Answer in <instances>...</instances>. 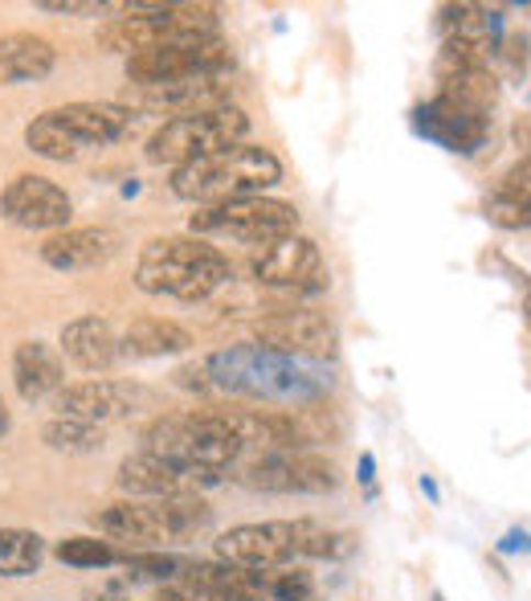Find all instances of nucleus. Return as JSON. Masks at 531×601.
Returning a JSON list of instances; mask_svg holds the SVG:
<instances>
[{
  "label": "nucleus",
  "instance_id": "f257e3e1",
  "mask_svg": "<svg viewBox=\"0 0 531 601\" xmlns=\"http://www.w3.org/2000/svg\"><path fill=\"white\" fill-rule=\"evenodd\" d=\"M209 393H230V397H250L258 405H311L323 401L331 389V376L319 364L274 357L258 343H237L225 352H213L204 360Z\"/></svg>",
  "mask_w": 531,
  "mask_h": 601
},
{
  "label": "nucleus",
  "instance_id": "2f4dec72",
  "mask_svg": "<svg viewBox=\"0 0 531 601\" xmlns=\"http://www.w3.org/2000/svg\"><path fill=\"white\" fill-rule=\"evenodd\" d=\"M270 601H316V577L302 565L270 569Z\"/></svg>",
  "mask_w": 531,
  "mask_h": 601
},
{
  "label": "nucleus",
  "instance_id": "dca6fc26",
  "mask_svg": "<svg viewBox=\"0 0 531 601\" xmlns=\"http://www.w3.org/2000/svg\"><path fill=\"white\" fill-rule=\"evenodd\" d=\"M413 128H417V135L433 140L438 147H445V152L474 156V152H483L490 140V114L466 111L458 102L433 95L430 102H421L413 111Z\"/></svg>",
  "mask_w": 531,
  "mask_h": 601
},
{
  "label": "nucleus",
  "instance_id": "a19ab883",
  "mask_svg": "<svg viewBox=\"0 0 531 601\" xmlns=\"http://www.w3.org/2000/svg\"><path fill=\"white\" fill-rule=\"evenodd\" d=\"M9 434V409H4V397H0V438Z\"/></svg>",
  "mask_w": 531,
  "mask_h": 601
},
{
  "label": "nucleus",
  "instance_id": "0eeeda50",
  "mask_svg": "<svg viewBox=\"0 0 531 601\" xmlns=\"http://www.w3.org/2000/svg\"><path fill=\"white\" fill-rule=\"evenodd\" d=\"M188 229L192 238H204V233H221V238H233L242 245H270L283 242L290 233H299V209L290 200H274V197H242V200H225V205H204L188 217Z\"/></svg>",
  "mask_w": 531,
  "mask_h": 601
},
{
  "label": "nucleus",
  "instance_id": "2eb2a0df",
  "mask_svg": "<svg viewBox=\"0 0 531 601\" xmlns=\"http://www.w3.org/2000/svg\"><path fill=\"white\" fill-rule=\"evenodd\" d=\"M250 274L254 283L262 286H278V291H311V286H323V254L311 238L302 233H290L283 242L262 245L254 262H250Z\"/></svg>",
  "mask_w": 531,
  "mask_h": 601
},
{
  "label": "nucleus",
  "instance_id": "f3484780",
  "mask_svg": "<svg viewBox=\"0 0 531 601\" xmlns=\"http://www.w3.org/2000/svg\"><path fill=\"white\" fill-rule=\"evenodd\" d=\"M90 524L99 528V536H111V540L135 544V548H156V544H176V532L164 515V503L159 500H123L111 503L102 512L90 515Z\"/></svg>",
  "mask_w": 531,
  "mask_h": 601
},
{
  "label": "nucleus",
  "instance_id": "473e14b6",
  "mask_svg": "<svg viewBox=\"0 0 531 601\" xmlns=\"http://www.w3.org/2000/svg\"><path fill=\"white\" fill-rule=\"evenodd\" d=\"M356 553V536L352 532H331V528H316L311 540H307V553L302 557H316V560H344Z\"/></svg>",
  "mask_w": 531,
  "mask_h": 601
},
{
  "label": "nucleus",
  "instance_id": "5701e85b",
  "mask_svg": "<svg viewBox=\"0 0 531 601\" xmlns=\"http://www.w3.org/2000/svg\"><path fill=\"white\" fill-rule=\"evenodd\" d=\"M13 385H16V393H21V401L54 397V393L66 385V364H62V352H54V348L42 343V340L16 343Z\"/></svg>",
  "mask_w": 531,
  "mask_h": 601
},
{
  "label": "nucleus",
  "instance_id": "7c9ffc66",
  "mask_svg": "<svg viewBox=\"0 0 531 601\" xmlns=\"http://www.w3.org/2000/svg\"><path fill=\"white\" fill-rule=\"evenodd\" d=\"M123 565H128V577H135V581H159V586L176 581L185 572V565L173 553H128Z\"/></svg>",
  "mask_w": 531,
  "mask_h": 601
},
{
  "label": "nucleus",
  "instance_id": "4c0bfd02",
  "mask_svg": "<svg viewBox=\"0 0 531 601\" xmlns=\"http://www.w3.org/2000/svg\"><path fill=\"white\" fill-rule=\"evenodd\" d=\"M356 479L364 487H373V479H376V458L368 455V450H364V455H359V462H356Z\"/></svg>",
  "mask_w": 531,
  "mask_h": 601
},
{
  "label": "nucleus",
  "instance_id": "bb28decb",
  "mask_svg": "<svg viewBox=\"0 0 531 601\" xmlns=\"http://www.w3.org/2000/svg\"><path fill=\"white\" fill-rule=\"evenodd\" d=\"M45 560V540L30 528H0V577H33Z\"/></svg>",
  "mask_w": 531,
  "mask_h": 601
},
{
  "label": "nucleus",
  "instance_id": "9b49d317",
  "mask_svg": "<svg viewBox=\"0 0 531 601\" xmlns=\"http://www.w3.org/2000/svg\"><path fill=\"white\" fill-rule=\"evenodd\" d=\"M144 405H152V393L144 385L131 381H107V376H90V381H74L54 393V409L58 417H74L87 426H102V422H119L128 414H140Z\"/></svg>",
  "mask_w": 531,
  "mask_h": 601
},
{
  "label": "nucleus",
  "instance_id": "1a4fd4ad",
  "mask_svg": "<svg viewBox=\"0 0 531 601\" xmlns=\"http://www.w3.org/2000/svg\"><path fill=\"white\" fill-rule=\"evenodd\" d=\"M319 524L316 520H266V524H242L217 536V560H230L242 569H283L307 553V540Z\"/></svg>",
  "mask_w": 531,
  "mask_h": 601
},
{
  "label": "nucleus",
  "instance_id": "6ab92c4d",
  "mask_svg": "<svg viewBox=\"0 0 531 601\" xmlns=\"http://www.w3.org/2000/svg\"><path fill=\"white\" fill-rule=\"evenodd\" d=\"M119 487L128 495H140V500H176V495H197V479L180 467H173L168 458L152 455V450H140V455H128L119 462Z\"/></svg>",
  "mask_w": 531,
  "mask_h": 601
},
{
  "label": "nucleus",
  "instance_id": "72a5a7b5",
  "mask_svg": "<svg viewBox=\"0 0 531 601\" xmlns=\"http://www.w3.org/2000/svg\"><path fill=\"white\" fill-rule=\"evenodd\" d=\"M495 193H502L507 200H516V205H523V209H531V156H523L516 164V168L502 172V181Z\"/></svg>",
  "mask_w": 531,
  "mask_h": 601
},
{
  "label": "nucleus",
  "instance_id": "39448f33",
  "mask_svg": "<svg viewBox=\"0 0 531 601\" xmlns=\"http://www.w3.org/2000/svg\"><path fill=\"white\" fill-rule=\"evenodd\" d=\"M221 42V21L204 4H164L159 13L115 17L99 29V45L107 54H152V50H176V45Z\"/></svg>",
  "mask_w": 531,
  "mask_h": 601
},
{
  "label": "nucleus",
  "instance_id": "a878e982",
  "mask_svg": "<svg viewBox=\"0 0 531 601\" xmlns=\"http://www.w3.org/2000/svg\"><path fill=\"white\" fill-rule=\"evenodd\" d=\"M58 66V50L37 33H4L0 37V86L42 83Z\"/></svg>",
  "mask_w": 531,
  "mask_h": 601
},
{
  "label": "nucleus",
  "instance_id": "58836bf2",
  "mask_svg": "<svg viewBox=\"0 0 531 601\" xmlns=\"http://www.w3.org/2000/svg\"><path fill=\"white\" fill-rule=\"evenodd\" d=\"M516 143L531 152V119H519L516 123Z\"/></svg>",
  "mask_w": 531,
  "mask_h": 601
},
{
  "label": "nucleus",
  "instance_id": "20e7f679",
  "mask_svg": "<svg viewBox=\"0 0 531 601\" xmlns=\"http://www.w3.org/2000/svg\"><path fill=\"white\" fill-rule=\"evenodd\" d=\"M283 181V164L270 147L237 143L230 152H217L209 160H192L173 168V193L192 205H225V200L262 197L266 188Z\"/></svg>",
  "mask_w": 531,
  "mask_h": 601
},
{
  "label": "nucleus",
  "instance_id": "f8f14e48",
  "mask_svg": "<svg viewBox=\"0 0 531 601\" xmlns=\"http://www.w3.org/2000/svg\"><path fill=\"white\" fill-rule=\"evenodd\" d=\"M230 99H233L230 74H204V78H185V83L128 86L123 107H128V111H144V114H173V119H185V114L230 107Z\"/></svg>",
  "mask_w": 531,
  "mask_h": 601
},
{
  "label": "nucleus",
  "instance_id": "a211bd4d",
  "mask_svg": "<svg viewBox=\"0 0 531 601\" xmlns=\"http://www.w3.org/2000/svg\"><path fill=\"white\" fill-rule=\"evenodd\" d=\"M119 254V233L107 226H78V229H58L42 242L45 266L54 271H90L102 266Z\"/></svg>",
  "mask_w": 531,
  "mask_h": 601
},
{
  "label": "nucleus",
  "instance_id": "4468645a",
  "mask_svg": "<svg viewBox=\"0 0 531 601\" xmlns=\"http://www.w3.org/2000/svg\"><path fill=\"white\" fill-rule=\"evenodd\" d=\"M0 214H4V221H13L21 229H54L58 233V229L70 226L74 205L66 197V188L54 185L49 176L25 172L0 193Z\"/></svg>",
  "mask_w": 531,
  "mask_h": 601
},
{
  "label": "nucleus",
  "instance_id": "c756f323",
  "mask_svg": "<svg viewBox=\"0 0 531 601\" xmlns=\"http://www.w3.org/2000/svg\"><path fill=\"white\" fill-rule=\"evenodd\" d=\"M42 442L49 450H66V455H90L102 450V426H87V422H74V417H54L42 426Z\"/></svg>",
  "mask_w": 531,
  "mask_h": 601
},
{
  "label": "nucleus",
  "instance_id": "9d476101",
  "mask_svg": "<svg viewBox=\"0 0 531 601\" xmlns=\"http://www.w3.org/2000/svg\"><path fill=\"white\" fill-rule=\"evenodd\" d=\"M254 343L274 357L302 360V364H328L335 357V324L323 312H278L258 319Z\"/></svg>",
  "mask_w": 531,
  "mask_h": 601
},
{
  "label": "nucleus",
  "instance_id": "7ed1b4c3",
  "mask_svg": "<svg viewBox=\"0 0 531 601\" xmlns=\"http://www.w3.org/2000/svg\"><path fill=\"white\" fill-rule=\"evenodd\" d=\"M144 442L152 455L168 458L173 467L188 471L197 479V487H217L221 474L237 467V458L245 455L242 442L230 429L221 426V417L213 409L204 414H164L147 426Z\"/></svg>",
  "mask_w": 531,
  "mask_h": 601
},
{
  "label": "nucleus",
  "instance_id": "f704fd0d",
  "mask_svg": "<svg viewBox=\"0 0 531 601\" xmlns=\"http://www.w3.org/2000/svg\"><path fill=\"white\" fill-rule=\"evenodd\" d=\"M156 601H217V598H209L204 589H197L188 577H176V581H164V586H159Z\"/></svg>",
  "mask_w": 531,
  "mask_h": 601
},
{
  "label": "nucleus",
  "instance_id": "e433bc0d",
  "mask_svg": "<svg viewBox=\"0 0 531 601\" xmlns=\"http://www.w3.org/2000/svg\"><path fill=\"white\" fill-rule=\"evenodd\" d=\"M495 548H499L502 557H516V553H531V536H528L523 528H511L499 544H495Z\"/></svg>",
  "mask_w": 531,
  "mask_h": 601
},
{
  "label": "nucleus",
  "instance_id": "4be33fe9",
  "mask_svg": "<svg viewBox=\"0 0 531 601\" xmlns=\"http://www.w3.org/2000/svg\"><path fill=\"white\" fill-rule=\"evenodd\" d=\"M442 45H471L478 54L495 57L502 42V17L487 4H445L438 9Z\"/></svg>",
  "mask_w": 531,
  "mask_h": 601
},
{
  "label": "nucleus",
  "instance_id": "aec40b11",
  "mask_svg": "<svg viewBox=\"0 0 531 601\" xmlns=\"http://www.w3.org/2000/svg\"><path fill=\"white\" fill-rule=\"evenodd\" d=\"M54 111H58L62 128L70 131L82 152L123 140L135 128V111H128L123 102H66V107H54Z\"/></svg>",
  "mask_w": 531,
  "mask_h": 601
},
{
  "label": "nucleus",
  "instance_id": "f03ea898",
  "mask_svg": "<svg viewBox=\"0 0 531 601\" xmlns=\"http://www.w3.org/2000/svg\"><path fill=\"white\" fill-rule=\"evenodd\" d=\"M230 283V258L204 238H156L144 245L135 286L144 295H168L180 303H201Z\"/></svg>",
  "mask_w": 531,
  "mask_h": 601
},
{
  "label": "nucleus",
  "instance_id": "393cba45",
  "mask_svg": "<svg viewBox=\"0 0 531 601\" xmlns=\"http://www.w3.org/2000/svg\"><path fill=\"white\" fill-rule=\"evenodd\" d=\"M192 348V331L176 319H164V315H140L131 319V328L123 331L119 340V357L131 360H156V357H180Z\"/></svg>",
  "mask_w": 531,
  "mask_h": 601
},
{
  "label": "nucleus",
  "instance_id": "c03bdc74",
  "mask_svg": "<svg viewBox=\"0 0 531 601\" xmlns=\"http://www.w3.org/2000/svg\"><path fill=\"white\" fill-rule=\"evenodd\" d=\"M123 601H131V598H123Z\"/></svg>",
  "mask_w": 531,
  "mask_h": 601
},
{
  "label": "nucleus",
  "instance_id": "ddd939ff",
  "mask_svg": "<svg viewBox=\"0 0 531 601\" xmlns=\"http://www.w3.org/2000/svg\"><path fill=\"white\" fill-rule=\"evenodd\" d=\"M233 54L225 37L201 45H176V50H152V54L128 57L131 86H159V83H185V78H204V74H230Z\"/></svg>",
  "mask_w": 531,
  "mask_h": 601
},
{
  "label": "nucleus",
  "instance_id": "cd10ccee",
  "mask_svg": "<svg viewBox=\"0 0 531 601\" xmlns=\"http://www.w3.org/2000/svg\"><path fill=\"white\" fill-rule=\"evenodd\" d=\"M54 557L70 569H111V565H123V553H119L111 540L102 536H66L58 540Z\"/></svg>",
  "mask_w": 531,
  "mask_h": 601
},
{
  "label": "nucleus",
  "instance_id": "b1692460",
  "mask_svg": "<svg viewBox=\"0 0 531 601\" xmlns=\"http://www.w3.org/2000/svg\"><path fill=\"white\" fill-rule=\"evenodd\" d=\"M62 357L87 372H107L119 360V340L111 324L99 315H82L62 328Z\"/></svg>",
  "mask_w": 531,
  "mask_h": 601
},
{
  "label": "nucleus",
  "instance_id": "c85d7f7f",
  "mask_svg": "<svg viewBox=\"0 0 531 601\" xmlns=\"http://www.w3.org/2000/svg\"><path fill=\"white\" fill-rule=\"evenodd\" d=\"M25 143H30V152H37V156H45V160H74L82 152V147L74 143L70 131L62 128L58 111L37 114L30 128H25Z\"/></svg>",
  "mask_w": 531,
  "mask_h": 601
},
{
  "label": "nucleus",
  "instance_id": "423d86ee",
  "mask_svg": "<svg viewBox=\"0 0 531 601\" xmlns=\"http://www.w3.org/2000/svg\"><path fill=\"white\" fill-rule=\"evenodd\" d=\"M250 131V114L242 107H217V111L185 114V119H168L164 128L147 140V160L152 164H192V160H209L217 152H230L245 143Z\"/></svg>",
  "mask_w": 531,
  "mask_h": 601
},
{
  "label": "nucleus",
  "instance_id": "c9c22d12",
  "mask_svg": "<svg viewBox=\"0 0 531 601\" xmlns=\"http://www.w3.org/2000/svg\"><path fill=\"white\" fill-rule=\"evenodd\" d=\"M37 9L45 13H102V0H37Z\"/></svg>",
  "mask_w": 531,
  "mask_h": 601
},
{
  "label": "nucleus",
  "instance_id": "37998d69",
  "mask_svg": "<svg viewBox=\"0 0 531 601\" xmlns=\"http://www.w3.org/2000/svg\"><path fill=\"white\" fill-rule=\"evenodd\" d=\"M433 601H445V598H442V593H433Z\"/></svg>",
  "mask_w": 531,
  "mask_h": 601
},
{
  "label": "nucleus",
  "instance_id": "ea45409f",
  "mask_svg": "<svg viewBox=\"0 0 531 601\" xmlns=\"http://www.w3.org/2000/svg\"><path fill=\"white\" fill-rule=\"evenodd\" d=\"M421 491H425V495H430V500H433V503L442 500V491H438V483H433L430 474H421Z\"/></svg>",
  "mask_w": 531,
  "mask_h": 601
},
{
  "label": "nucleus",
  "instance_id": "79ce46f5",
  "mask_svg": "<svg viewBox=\"0 0 531 601\" xmlns=\"http://www.w3.org/2000/svg\"><path fill=\"white\" fill-rule=\"evenodd\" d=\"M523 315H528V328H531V291H528V299H523Z\"/></svg>",
  "mask_w": 531,
  "mask_h": 601
},
{
  "label": "nucleus",
  "instance_id": "412c9836",
  "mask_svg": "<svg viewBox=\"0 0 531 601\" xmlns=\"http://www.w3.org/2000/svg\"><path fill=\"white\" fill-rule=\"evenodd\" d=\"M180 577H188L217 601H270V572L242 569L230 560H197V565H185Z\"/></svg>",
  "mask_w": 531,
  "mask_h": 601
},
{
  "label": "nucleus",
  "instance_id": "6e6552de",
  "mask_svg": "<svg viewBox=\"0 0 531 601\" xmlns=\"http://www.w3.org/2000/svg\"><path fill=\"white\" fill-rule=\"evenodd\" d=\"M233 479L250 491H266V495H328L340 487L335 462L323 455H311V450L237 458Z\"/></svg>",
  "mask_w": 531,
  "mask_h": 601
}]
</instances>
